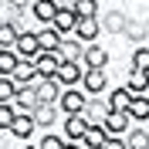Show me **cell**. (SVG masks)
<instances>
[{
    "label": "cell",
    "instance_id": "cell-1",
    "mask_svg": "<svg viewBox=\"0 0 149 149\" xmlns=\"http://www.w3.org/2000/svg\"><path fill=\"white\" fill-rule=\"evenodd\" d=\"M54 3H58V17H54V24H51V27H54L61 37H65V34H74V27H78L74 3H71V0H54Z\"/></svg>",
    "mask_w": 149,
    "mask_h": 149
},
{
    "label": "cell",
    "instance_id": "cell-2",
    "mask_svg": "<svg viewBox=\"0 0 149 149\" xmlns=\"http://www.w3.org/2000/svg\"><path fill=\"white\" fill-rule=\"evenodd\" d=\"M61 115H85V109H88V95L81 92V88H68V92H61Z\"/></svg>",
    "mask_w": 149,
    "mask_h": 149
},
{
    "label": "cell",
    "instance_id": "cell-3",
    "mask_svg": "<svg viewBox=\"0 0 149 149\" xmlns=\"http://www.w3.org/2000/svg\"><path fill=\"white\" fill-rule=\"evenodd\" d=\"M14 51H17V58H20V61H31V65H34L37 58H41V44H37V31H24Z\"/></svg>",
    "mask_w": 149,
    "mask_h": 149
},
{
    "label": "cell",
    "instance_id": "cell-4",
    "mask_svg": "<svg viewBox=\"0 0 149 149\" xmlns=\"http://www.w3.org/2000/svg\"><path fill=\"white\" fill-rule=\"evenodd\" d=\"M88 125L92 122L85 119V115H68L65 119V142H74V146H81V139H85V132H88Z\"/></svg>",
    "mask_w": 149,
    "mask_h": 149
},
{
    "label": "cell",
    "instance_id": "cell-5",
    "mask_svg": "<svg viewBox=\"0 0 149 149\" xmlns=\"http://www.w3.org/2000/svg\"><path fill=\"white\" fill-rule=\"evenodd\" d=\"M81 78H85V68H81V65L61 61V68H58V78H54V81L61 85V92H68V88H74V85H81Z\"/></svg>",
    "mask_w": 149,
    "mask_h": 149
},
{
    "label": "cell",
    "instance_id": "cell-6",
    "mask_svg": "<svg viewBox=\"0 0 149 149\" xmlns=\"http://www.w3.org/2000/svg\"><path fill=\"white\" fill-rule=\"evenodd\" d=\"M129 112H109L105 115V122H102V129H105V136L109 139H122V132H129Z\"/></svg>",
    "mask_w": 149,
    "mask_h": 149
},
{
    "label": "cell",
    "instance_id": "cell-7",
    "mask_svg": "<svg viewBox=\"0 0 149 149\" xmlns=\"http://www.w3.org/2000/svg\"><path fill=\"white\" fill-rule=\"evenodd\" d=\"M105 88H109V74H105V71H85V78H81V92L88 95V98H98Z\"/></svg>",
    "mask_w": 149,
    "mask_h": 149
},
{
    "label": "cell",
    "instance_id": "cell-8",
    "mask_svg": "<svg viewBox=\"0 0 149 149\" xmlns=\"http://www.w3.org/2000/svg\"><path fill=\"white\" fill-rule=\"evenodd\" d=\"M105 65H109V51L98 44L85 47V58H81V68L85 71H105Z\"/></svg>",
    "mask_w": 149,
    "mask_h": 149
},
{
    "label": "cell",
    "instance_id": "cell-9",
    "mask_svg": "<svg viewBox=\"0 0 149 149\" xmlns=\"http://www.w3.org/2000/svg\"><path fill=\"white\" fill-rule=\"evenodd\" d=\"M58 68H61V58H58V54H41L34 61V71H37L41 81H54V78H58Z\"/></svg>",
    "mask_w": 149,
    "mask_h": 149
},
{
    "label": "cell",
    "instance_id": "cell-10",
    "mask_svg": "<svg viewBox=\"0 0 149 149\" xmlns=\"http://www.w3.org/2000/svg\"><path fill=\"white\" fill-rule=\"evenodd\" d=\"M58 58H61V61H71V65H81L85 44L78 41V37H61V51H58Z\"/></svg>",
    "mask_w": 149,
    "mask_h": 149
},
{
    "label": "cell",
    "instance_id": "cell-11",
    "mask_svg": "<svg viewBox=\"0 0 149 149\" xmlns=\"http://www.w3.org/2000/svg\"><path fill=\"white\" fill-rule=\"evenodd\" d=\"M98 24H102V31H109V34H125V24H129V17H125V14H122V10H102V20H98Z\"/></svg>",
    "mask_w": 149,
    "mask_h": 149
},
{
    "label": "cell",
    "instance_id": "cell-12",
    "mask_svg": "<svg viewBox=\"0 0 149 149\" xmlns=\"http://www.w3.org/2000/svg\"><path fill=\"white\" fill-rule=\"evenodd\" d=\"M37 44H41V54H58L61 51V34L54 27H41L37 31Z\"/></svg>",
    "mask_w": 149,
    "mask_h": 149
},
{
    "label": "cell",
    "instance_id": "cell-13",
    "mask_svg": "<svg viewBox=\"0 0 149 149\" xmlns=\"http://www.w3.org/2000/svg\"><path fill=\"white\" fill-rule=\"evenodd\" d=\"M98 34H102V24H98V20H78V27H74V37H78L85 47H92Z\"/></svg>",
    "mask_w": 149,
    "mask_h": 149
},
{
    "label": "cell",
    "instance_id": "cell-14",
    "mask_svg": "<svg viewBox=\"0 0 149 149\" xmlns=\"http://www.w3.org/2000/svg\"><path fill=\"white\" fill-rule=\"evenodd\" d=\"M34 92H37V105H58L61 102V85L58 81H41Z\"/></svg>",
    "mask_w": 149,
    "mask_h": 149
},
{
    "label": "cell",
    "instance_id": "cell-15",
    "mask_svg": "<svg viewBox=\"0 0 149 149\" xmlns=\"http://www.w3.org/2000/svg\"><path fill=\"white\" fill-rule=\"evenodd\" d=\"M31 10H34V17L41 20V24H47V27H51L54 17H58V3H54V0H34Z\"/></svg>",
    "mask_w": 149,
    "mask_h": 149
},
{
    "label": "cell",
    "instance_id": "cell-16",
    "mask_svg": "<svg viewBox=\"0 0 149 149\" xmlns=\"http://www.w3.org/2000/svg\"><path fill=\"white\" fill-rule=\"evenodd\" d=\"M20 24L14 20V24H0V51H14L17 47V41H20Z\"/></svg>",
    "mask_w": 149,
    "mask_h": 149
},
{
    "label": "cell",
    "instance_id": "cell-17",
    "mask_svg": "<svg viewBox=\"0 0 149 149\" xmlns=\"http://www.w3.org/2000/svg\"><path fill=\"white\" fill-rule=\"evenodd\" d=\"M14 109H20V115H34V109H37V92H34V88H20L17 98H14Z\"/></svg>",
    "mask_w": 149,
    "mask_h": 149
},
{
    "label": "cell",
    "instance_id": "cell-18",
    "mask_svg": "<svg viewBox=\"0 0 149 149\" xmlns=\"http://www.w3.org/2000/svg\"><path fill=\"white\" fill-rule=\"evenodd\" d=\"M109 112H112V109H109V102H105V98H92V102H88V109H85V119L92 122V125H102Z\"/></svg>",
    "mask_w": 149,
    "mask_h": 149
},
{
    "label": "cell",
    "instance_id": "cell-19",
    "mask_svg": "<svg viewBox=\"0 0 149 149\" xmlns=\"http://www.w3.org/2000/svg\"><path fill=\"white\" fill-rule=\"evenodd\" d=\"M34 115H17V122H14V125H10V136H14V139H24L27 142L31 136H34Z\"/></svg>",
    "mask_w": 149,
    "mask_h": 149
},
{
    "label": "cell",
    "instance_id": "cell-20",
    "mask_svg": "<svg viewBox=\"0 0 149 149\" xmlns=\"http://www.w3.org/2000/svg\"><path fill=\"white\" fill-rule=\"evenodd\" d=\"M58 122V105H37L34 109V125L37 129H51Z\"/></svg>",
    "mask_w": 149,
    "mask_h": 149
},
{
    "label": "cell",
    "instance_id": "cell-21",
    "mask_svg": "<svg viewBox=\"0 0 149 149\" xmlns=\"http://www.w3.org/2000/svg\"><path fill=\"white\" fill-rule=\"evenodd\" d=\"M109 109L112 112H129V105H132V95H129V88H115V92H109Z\"/></svg>",
    "mask_w": 149,
    "mask_h": 149
},
{
    "label": "cell",
    "instance_id": "cell-22",
    "mask_svg": "<svg viewBox=\"0 0 149 149\" xmlns=\"http://www.w3.org/2000/svg\"><path fill=\"white\" fill-rule=\"evenodd\" d=\"M125 37H129L136 47H142V41L149 37V24L146 20H129V24H125Z\"/></svg>",
    "mask_w": 149,
    "mask_h": 149
},
{
    "label": "cell",
    "instance_id": "cell-23",
    "mask_svg": "<svg viewBox=\"0 0 149 149\" xmlns=\"http://www.w3.org/2000/svg\"><path fill=\"white\" fill-rule=\"evenodd\" d=\"M105 142H109V136H105L102 125H88V132H85V139H81V149H102Z\"/></svg>",
    "mask_w": 149,
    "mask_h": 149
},
{
    "label": "cell",
    "instance_id": "cell-24",
    "mask_svg": "<svg viewBox=\"0 0 149 149\" xmlns=\"http://www.w3.org/2000/svg\"><path fill=\"white\" fill-rule=\"evenodd\" d=\"M129 119H132V122H142V125L149 122V95L132 98V105H129Z\"/></svg>",
    "mask_w": 149,
    "mask_h": 149
},
{
    "label": "cell",
    "instance_id": "cell-25",
    "mask_svg": "<svg viewBox=\"0 0 149 149\" xmlns=\"http://www.w3.org/2000/svg\"><path fill=\"white\" fill-rule=\"evenodd\" d=\"M17 68H20L17 51H0V78H14Z\"/></svg>",
    "mask_w": 149,
    "mask_h": 149
},
{
    "label": "cell",
    "instance_id": "cell-26",
    "mask_svg": "<svg viewBox=\"0 0 149 149\" xmlns=\"http://www.w3.org/2000/svg\"><path fill=\"white\" fill-rule=\"evenodd\" d=\"M125 88H129V95H132V98L146 95V88H149V74H142V71H132V74H129V81H125Z\"/></svg>",
    "mask_w": 149,
    "mask_h": 149
},
{
    "label": "cell",
    "instance_id": "cell-27",
    "mask_svg": "<svg viewBox=\"0 0 149 149\" xmlns=\"http://www.w3.org/2000/svg\"><path fill=\"white\" fill-rule=\"evenodd\" d=\"M98 14H102V7L92 3V0H78V3H74V17L78 20H95Z\"/></svg>",
    "mask_w": 149,
    "mask_h": 149
},
{
    "label": "cell",
    "instance_id": "cell-28",
    "mask_svg": "<svg viewBox=\"0 0 149 149\" xmlns=\"http://www.w3.org/2000/svg\"><path fill=\"white\" fill-rule=\"evenodd\" d=\"M125 146L129 149H149V129H129Z\"/></svg>",
    "mask_w": 149,
    "mask_h": 149
},
{
    "label": "cell",
    "instance_id": "cell-29",
    "mask_svg": "<svg viewBox=\"0 0 149 149\" xmlns=\"http://www.w3.org/2000/svg\"><path fill=\"white\" fill-rule=\"evenodd\" d=\"M17 85H14V78H0V105H14V98H17Z\"/></svg>",
    "mask_w": 149,
    "mask_h": 149
},
{
    "label": "cell",
    "instance_id": "cell-30",
    "mask_svg": "<svg viewBox=\"0 0 149 149\" xmlns=\"http://www.w3.org/2000/svg\"><path fill=\"white\" fill-rule=\"evenodd\" d=\"M132 71L149 74V47H136L132 51Z\"/></svg>",
    "mask_w": 149,
    "mask_h": 149
},
{
    "label": "cell",
    "instance_id": "cell-31",
    "mask_svg": "<svg viewBox=\"0 0 149 149\" xmlns=\"http://www.w3.org/2000/svg\"><path fill=\"white\" fill-rule=\"evenodd\" d=\"M17 115H20V112L14 109V105H0V129H7V132H10V125L17 122Z\"/></svg>",
    "mask_w": 149,
    "mask_h": 149
},
{
    "label": "cell",
    "instance_id": "cell-32",
    "mask_svg": "<svg viewBox=\"0 0 149 149\" xmlns=\"http://www.w3.org/2000/svg\"><path fill=\"white\" fill-rule=\"evenodd\" d=\"M20 14V7H17V0L14 3H3L0 0V24H14V17Z\"/></svg>",
    "mask_w": 149,
    "mask_h": 149
},
{
    "label": "cell",
    "instance_id": "cell-33",
    "mask_svg": "<svg viewBox=\"0 0 149 149\" xmlns=\"http://www.w3.org/2000/svg\"><path fill=\"white\" fill-rule=\"evenodd\" d=\"M37 149H65V136H54V132H47V136H41Z\"/></svg>",
    "mask_w": 149,
    "mask_h": 149
},
{
    "label": "cell",
    "instance_id": "cell-34",
    "mask_svg": "<svg viewBox=\"0 0 149 149\" xmlns=\"http://www.w3.org/2000/svg\"><path fill=\"white\" fill-rule=\"evenodd\" d=\"M102 149H129V146H125V139H109Z\"/></svg>",
    "mask_w": 149,
    "mask_h": 149
},
{
    "label": "cell",
    "instance_id": "cell-35",
    "mask_svg": "<svg viewBox=\"0 0 149 149\" xmlns=\"http://www.w3.org/2000/svg\"><path fill=\"white\" fill-rule=\"evenodd\" d=\"M65 149H81V146H74V142H65Z\"/></svg>",
    "mask_w": 149,
    "mask_h": 149
},
{
    "label": "cell",
    "instance_id": "cell-36",
    "mask_svg": "<svg viewBox=\"0 0 149 149\" xmlns=\"http://www.w3.org/2000/svg\"><path fill=\"white\" fill-rule=\"evenodd\" d=\"M24 149H37V146H24Z\"/></svg>",
    "mask_w": 149,
    "mask_h": 149
},
{
    "label": "cell",
    "instance_id": "cell-37",
    "mask_svg": "<svg viewBox=\"0 0 149 149\" xmlns=\"http://www.w3.org/2000/svg\"><path fill=\"white\" fill-rule=\"evenodd\" d=\"M146 24H149V20H146Z\"/></svg>",
    "mask_w": 149,
    "mask_h": 149
}]
</instances>
